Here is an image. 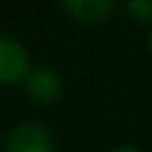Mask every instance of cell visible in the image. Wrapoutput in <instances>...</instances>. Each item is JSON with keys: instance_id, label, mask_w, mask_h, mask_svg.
I'll return each instance as SVG.
<instances>
[{"instance_id": "6da1fadb", "label": "cell", "mask_w": 152, "mask_h": 152, "mask_svg": "<svg viewBox=\"0 0 152 152\" xmlns=\"http://www.w3.org/2000/svg\"><path fill=\"white\" fill-rule=\"evenodd\" d=\"M31 74L28 69V52L26 48L10 36H0V83H19L26 81Z\"/></svg>"}, {"instance_id": "7a4b0ae2", "label": "cell", "mask_w": 152, "mask_h": 152, "mask_svg": "<svg viewBox=\"0 0 152 152\" xmlns=\"http://www.w3.org/2000/svg\"><path fill=\"white\" fill-rule=\"evenodd\" d=\"M24 88H26V95H28L33 102L50 104V102H55V100L62 95L64 81H62V76H59L55 69L38 66V69H31V74L26 76Z\"/></svg>"}, {"instance_id": "3957f363", "label": "cell", "mask_w": 152, "mask_h": 152, "mask_svg": "<svg viewBox=\"0 0 152 152\" xmlns=\"http://www.w3.org/2000/svg\"><path fill=\"white\" fill-rule=\"evenodd\" d=\"M7 152H55L48 128L40 124H21L7 140Z\"/></svg>"}, {"instance_id": "277c9868", "label": "cell", "mask_w": 152, "mask_h": 152, "mask_svg": "<svg viewBox=\"0 0 152 152\" xmlns=\"http://www.w3.org/2000/svg\"><path fill=\"white\" fill-rule=\"evenodd\" d=\"M74 19L86 21V24H97L102 19H107L114 10L112 0H71L62 5Z\"/></svg>"}, {"instance_id": "5b68a950", "label": "cell", "mask_w": 152, "mask_h": 152, "mask_svg": "<svg viewBox=\"0 0 152 152\" xmlns=\"http://www.w3.org/2000/svg\"><path fill=\"white\" fill-rule=\"evenodd\" d=\"M126 10L135 21H150L152 19V0H131L126 5Z\"/></svg>"}, {"instance_id": "8992f818", "label": "cell", "mask_w": 152, "mask_h": 152, "mask_svg": "<svg viewBox=\"0 0 152 152\" xmlns=\"http://www.w3.org/2000/svg\"><path fill=\"white\" fill-rule=\"evenodd\" d=\"M114 152H140L138 147H116Z\"/></svg>"}, {"instance_id": "52a82bcc", "label": "cell", "mask_w": 152, "mask_h": 152, "mask_svg": "<svg viewBox=\"0 0 152 152\" xmlns=\"http://www.w3.org/2000/svg\"><path fill=\"white\" fill-rule=\"evenodd\" d=\"M150 50H152V33H150Z\"/></svg>"}]
</instances>
